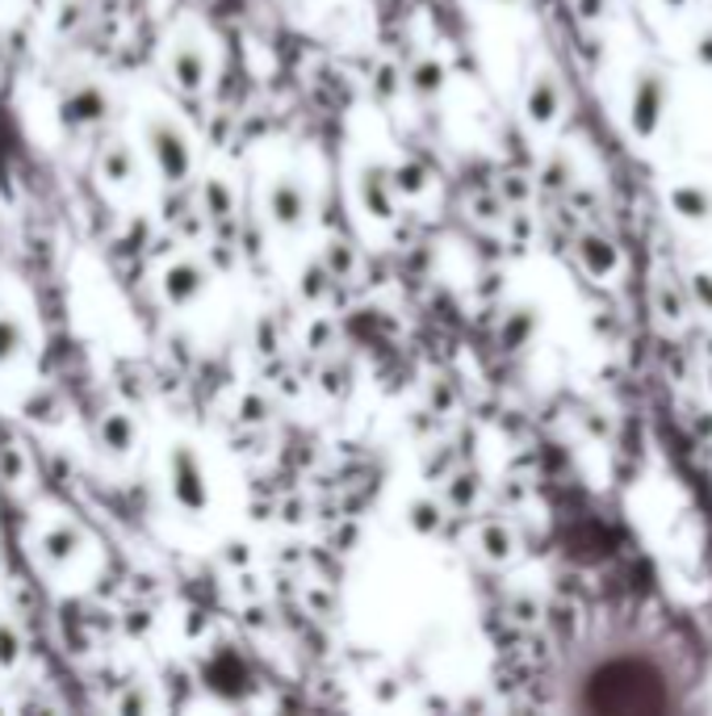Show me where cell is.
Wrapping results in <instances>:
<instances>
[{"label": "cell", "instance_id": "1", "mask_svg": "<svg viewBox=\"0 0 712 716\" xmlns=\"http://www.w3.org/2000/svg\"><path fill=\"white\" fill-rule=\"evenodd\" d=\"M667 679L662 671H654L649 662H607L591 674L586 683V708H600V713H658L667 708Z\"/></svg>", "mask_w": 712, "mask_h": 716}]
</instances>
